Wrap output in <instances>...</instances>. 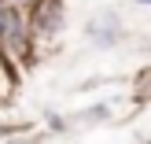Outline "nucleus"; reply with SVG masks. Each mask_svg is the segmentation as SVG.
Returning a JSON list of instances; mask_svg holds the SVG:
<instances>
[{"label": "nucleus", "mask_w": 151, "mask_h": 144, "mask_svg": "<svg viewBox=\"0 0 151 144\" xmlns=\"http://www.w3.org/2000/svg\"><path fill=\"white\" fill-rule=\"evenodd\" d=\"M7 4H22V0H7Z\"/></svg>", "instance_id": "7ed1b4c3"}, {"label": "nucleus", "mask_w": 151, "mask_h": 144, "mask_svg": "<svg viewBox=\"0 0 151 144\" xmlns=\"http://www.w3.org/2000/svg\"><path fill=\"white\" fill-rule=\"evenodd\" d=\"M22 37H26V30H22L15 7L0 0V48H22Z\"/></svg>", "instance_id": "f03ea898"}, {"label": "nucleus", "mask_w": 151, "mask_h": 144, "mask_svg": "<svg viewBox=\"0 0 151 144\" xmlns=\"http://www.w3.org/2000/svg\"><path fill=\"white\" fill-rule=\"evenodd\" d=\"M29 26L41 37L59 33V26H63V0H33L29 4Z\"/></svg>", "instance_id": "f257e3e1"}]
</instances>
